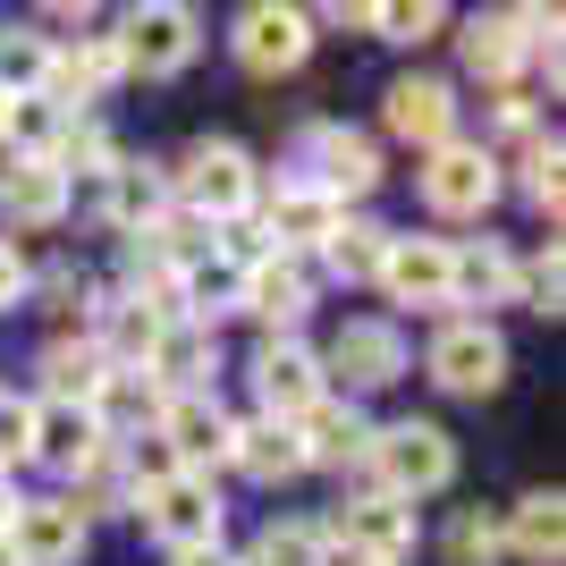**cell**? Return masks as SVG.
Here are the masks:
<instances>
[{
    "mask_svg": "<svg viewBox=\"0 0 566 566\" xmlns=\"http://www.w3.org/2000/svg\"><path fill=\"white\" fill-rule=\"evenodd\" d=\"M118 76H127V60H118V43L111 34H76V51H51V76H43V94L51 102H102L118 85Z\"/></svg>",
    "mask_w": 566,
    "mask_h": 566,
    "instance_id": "23",
    "label": "cell"
},
{
    "mask_svg": "<svg viewBox=\"0 0 566 566\" xmlns=\"http://www.w3.org/2000/svg\"><path fill=\"white\" fill-rule=\"evenodd\" d=\"M296 449H305V465H364V449H373V423L355 415V398L338 406V398H322V406H305L296 415Z\"/></svg>",
    "mask_w": 566,
    "mask_h": 566,
    "instance_id": "24",
    "label": "cell"
},
{
    "mask_svg": "<svg viewBox=\"0 0 566 566\" xmlns=\"http://www.w3.org/2000/svg\"><path fill=\"white\" fill-rule=\"evenodd\" d=\"M449 558H457V566H491V558H507V533H499V516L465 507V516H457V533H449Z\"/></svg>",
    "mask_w": 566,
    "mask_h": 566,
    "instance_id": "34",
    "label": "cell"
},
{
    "mask_svg": "<svg viewBox=\"0 0 566 566\" xmlns=\"http://www.w3.org/2000/svg\"><path fill=\"white\" fill-rule=\"evenodd\" d=\"M161 331H169V322H153L136 296H111V305H102V338H94V347H102V364H111V373H136Z\"/></svg>",
    "mask_w": 566,
    "mask_h": 566,
    "instance_id": "29",
    "label": "cell"
},
{
    "mask_svg": "<svg viewBox=\"0 0 566 566\" xmlns=\"http://www.w3.org/2000/svg\"><path fill=\"white\" fill-rule=\"evenodd\" d=\"M144 533L161 549H212L220 542V491L212 473H169V482H153V491L136 499Z\"/></svg>",
    "mask_w": 566,
    "mask_h": 566,
    "instance_id": "4",
    "label": "cell"
},
{
    "mask_svg": "<svg viewBox=\"0 0 566 566\" xmlns=\"http://www.w3.org/2000/svg\"><path fill=\"white\" fill-rule=\"evenodd\" d=\"M449 305H516V254L499 237H473V245H449ZM473 313V322H482Z\"/></svg>",
    "mask_w": 566,
    "mask_h": 566,
    "instance_id": "18",
    "label": "cell"
},
{
    "mask_svg": "<svg viewBox=\"0 0 566 566\" xmlns=\"http://www.w3.org/2000/svg\"><path fill=\"white\" fill-rule=\"evenodd\" d=\"M0 111H9V94H0Z\"/></svg>",
    "mask_w": 566,
    "mask_h": 566,
    "instance_id": "42",
    "label": "cell"
},
{
    "mask_svg": "<svg viewBox=\"0 0 566 566\" xmlns=\"http://www.w3.org/2000/svg\"><path fill=\"white\" fill-rule=\"evenodd\" d=\"M389 237L398 229H380V220H338L331 229V245H322V262H331L338 280H380V262H389Z\"/></svg>",
    "mask_w": 566,
    "mask_h": 566,
    "instance_id": "30",
    "label": "cell"
},
{
    "mask_svg": "<svg viewBox=\"0 0 566 566\" xmlns=\"http://www.w3.org/2000/svg\"><path fill=\"white\" fill-rule=\"evenodd\" d=\"M9 507H18V499H9V482H0V524H9Z\"/></svg>",
    "mask_w": 566,
    "mask_h": 566,
    "instance_id": "40",
    "label": "cell"
},
{
    "mask_svg": "<svg viewBox=\"0 0 566 566\" xmlns=\"http://www.w3.org/2000/svg\"><path fill=\"white\" fill-rule=\"evenodd\" d=\"M313 558H322V533H313V524H271L237 566H313Z\"/></svg>",
    "mask_w": 566,
    "mask_h": 566,
    "instance_id": "33",
    "label": "cell"
},
{
    "mask_svg": "<svg viewBox=\"0 0 566 566\" xmlns=\"http://www.w3.org/2000/svg\"><path fill=\"white\" fill-rule=\"evenodd\" d=\"M169 566H237V558L212 542V549H169Z\"/></svg>",
    "mask_w": 566,
    "mask_h": 566,
    "instance_id": "39",
    "label": "cell"
},
{
    "mask_svg": "<svg viewBox=\"0 0 566 566\" xmlns=\"http://www.w3.org/2000/svg\"><path fill=\"white\" fill-rule=\"evenodd\" d=\"M229 457L254 482H287V473H305V449H296V423H237V440H229Z\"/></svg>",
    "mask_w": 566,
    "mask_h": 566,
    "instance_id": "28",
    "label": "cell"
},
{
    "mask_svg": "<svg viewBox=\"0 0 566 566\" xmlns=\"http://www.w3.org/2000/svg\"><path fill=\"white\" fill-rule=\"evenodd\" d=\"M313 305V280H305V262H287V254H262L254 271H245V287H237V313H254V322H271V331H296Z\"/></svg>",
    "mask_w": 566,
    "mask_h": 566,
    "instance_id": "19",
    "label": "cell"
},
{
    "mask_svg": "<svg viewBox=\"0 0 566 566\" xmlns=\"http://www.w3.org/2000/svg\"><path fill=\"white\" fill-rule=\"evenodd\" d=\"M338 220H347V212H338V203H331L322 187L287 178V187L271 195V254H287V262H296V254H322Z\"/></svg>",
    "mask_w": 566,
    "mask_h": 566,
    "instance_id": "20",
    "label": "cell"
},
{
    "mask_svg": "<svg viewBox=\"0 0 566 566\" xmlns=\"http://www.w3.org/2000/svg\"><path fill=\"white\" fill-rule=\"evenodd\" d=\"M76 203V178L60 161H9L0 169V220L9 229H60Z\"/></svg>",
    "mask_w": 566,
    "mask_h": 566,
    "instance_id": "13",
    "label": "cell"
},
{
    "mask_svg": "<svg viewBox=\"0 0 566 566\" xmlns=\"http://www.w3.org/2000/svg\"><path fill=\"white\" fill-rule=\"evenodd\" d=\"M499 533H507V549H516L524 566H558V549H566V507H558V491L516 499V507L499 516Z\"/></svg>",
    "mask_w": 566,
    "mask_h": 566,
    "instance_id": "26",
    "label": "cell"
},
{
    "mask_svg": "<svg viewBox=\"0 0 566 566\" xmlns=\"http://www.w3.org/2000/svg\"><path fill=\"white\" fill-rule=\"evenodd\" d=\"M373 25L389 34V43H423V34L449 25V9H440V0H398V9H373Z\"/></svg>",
    "mask_w": 566,
    "mask_h": 566,
    "instance_id": "35",
    "label": "cell"
},
{
    "mask_svg": "<svg viewBox=\"0 0 566 566\" xmlns=\"http://www.w3.org/2000/svg\"><path fill=\"white\" fill-rule=\"evenodd\" d=\"M364 465H373V491H389V499L415 507V499H431V491L457 482V440L440 423H389V431H373Z\"/></svg>",
    "mask_w": 566,
    "mask_h": 566,
    "instance_id": "1",
    "label": "cell"
},
{
    "mask_svg": "<svg viewBox=\"0 0 566 566\" xmlns=\"http://www.w3.org/2000/svg\"><path fill=\"white\" fill-rule=\"evenodd\" d=\"M25 449H34V398L0 389V482H9V465H25Z\"/></svg>",
    "mask_w": 566,
    "mask_h": 566,
    "instance_id": "36",
    "label": "cell"
},
{
    "mask_svg": "<svg viewBox=\"0 0 566 566\" xmlns=\"http://www.w3.org/2000/svg\"><path fill=\"white\" fill-rule=\"evenodd\" d=\"M305 51H313V18L287 9V0H254V9L237 18V60L254 76H287Z\"/></svg>",
    "mask_w": 566,
    "mask_h": 566,
    "instance_id": "11",
    "label": "cell"
},
{
    "mask_svg": "<svg viewBox=\"0 0 566 566\" xmlns=\"http://www.w3.org/2000/svg\"><path fill=\"white\" fill-rule=\"evenodd\" d=\"M237 287H245L237 262H195V271H187V322L212 331V313H237Z\"/></svg>",
    "mask_w": 566,
    "mask_h": 566,
    "instance_id": "32",
    "label": "cell"
},
{
    "mask_svg": "<svg viewBox=\"0 0 566 566\" xmlns=\"http://www.w3.org/2000/svg\"><path fill=\"white\" fill-rule=\"evenodd\" d=\"M18 296H25V262H18V245L0 237V313L18 305Z\"/></svg>",
    "mask_w": 566,
    "mask_h": 566,
    "instance_id": "38",
    "label": "cell"
},
{
    "mask_svg": "<svg viewBox=\"0 0 566 566\" xmlns=\"http://www.w3.org/2000/svg\"><path fill=\"white\" fill-rule=\"evenodd\" d=\"M389 136L423 144V153L457 144V94H449V76H398V85H389Z\"/></svg>",
    "mask_w": 566,
    "mask_h": 566,
    "instance_id": "17",
    "label": "cell"
},
{
    "mask_svg": "<svg viewBox=\"0 0 566 566\" xmlns=\"http://www.w3.org/2000/svg\"><path fill=\"white\" fill-rule=\"evenodd\" d=\"M423 203L440 220H482L499 203V161L482 144H440L423 161Z\"/></svg>",
    "mask_w": 566,
    "mask_h": 566,
    "instance_id": "7",
    "label": "cell"
},
{
    "mask_svg": "<svg viewBox=\"0 0 566 566\" xmlns=\"http://www.w3.org/2000/svg\"><path fill=\"white\" fill-rule=\"evenodd\" d=\"M144 373L161 380V398H187V389H212L220 347H212L203 322H169V331L153 338V355H144Z\"/></svg>",
    "mask_w": 566,
    "mask_h": 566,
    "instance_id": "22",
    "label": "cell"
},
{
    "mask_svg": "<svg viewBox=\"0 0 566 566\" xmlns=\"http://www.w3.org/2000/svg\"><path fill=\"white\" fill-rule=\"evenodd\" d=\"M338 549H355L364 566H398L406 549H415V507L389 491H364L338 507Z\"/></svg>",
    "mask_w": 566,
    "mask_h": 566,
    "instance_id": "12",
    "label": "cell"
},
{
    "mask_svg": "<svg viewBox=\"0 0 566 566\" xmlns=\"http://www.w3.org/2000/svg\"><path fill=\"white\" fill-rule=\"evenodd\" d=\"M94 203H102V220H111V229L144 237L153 220L169 212V169H161V161H111V169L94 178Z\"/></svg>",
    "mask_w": 566,
    "mask_h": 566,
    "instance_id": "15",
    "label": "cell"
},
{
    "mask_svg": "<svg viewBox=\"0 0 566 566\" xmlns=\"http://www.w3.org/2000/svg\"><path fill=\"white\" fill-rule=\"evenodd\" d=\"M305 187H322L347 212V195H373L380 187V144L355 136V127H313L305 144Z\"/></svg>",
    "mask_w": 566,
    "mask_h": 566,
    "instance_id": "10",
    "label": "cell"
},
{
    "mask_svg": "<svg viewBox=\"0 0 566 566\" xmlns=\"http://www.w3.org/2000/svg\"><path fill=\"white\" fill-rule=\"evenodd\" d=\"M558 287H566V271H558V245H542L533 254V271H516V296L533 313H558Z\"/></svg>",
    "mask_w": 566,
    "mask_h": 566,
    "instance_id": "37",
    "label": "cell"
},
{
    "mask_svg": "<svg viewBox=\"0 0 566 566\" xmlns=\"http://www.w3.org/2000/svg\"><path fill=\"white\" fill-rule=\"evenodd\" d=\"M76 111L51 94H9L0 111V136H9V161H60V144H69Z\"/></svg>",
    "mask_w": 566,
    "mask_h": 566,
    "instance_id": "25",
    "label": "cell"
},
{
    "mask_svg": "<svg viewBox=\"0 0 566 566\" xmlns=\"http://www.w3.org/2000/svg\"><path fill=\"white\" fill-rule=\"evenodd\" d=\"M380 287H389V305L440 313V305H449V237H389Z\"/></svg>",
    "mask_w": 566,
    "mask_h": 566,
    "instance_id": "14",
    "label": "cell"
},
{
    "mask_svg": "<svg viewBox=\"0 0 566 566\" xmlns=\"http://www.w3.org/2000/svg\"><path fill=\"white\" fill-rule=\"evenodd\" d=\"M431 380L449 389V398H491L499 380H507V338L491 331V322H473V313H457L449 331L431 338Z\"/></svg>",
    "mask_w": 566,
    "mask_h": 566,
    "instance_id": "5",
    "label": "cell"
},
{
    "mask_svg": "<svg viewBox=\"0 0 566 566\" xmlns=\"http://www.w3.org/2000/svg\"><path fill=\"white\" fill-rule=\"evenodd\" d=\"M254 398H262V423H296L305 406L331 398V389H322V355L296 347V338H271V347L254 355Z\"/></svg>",
    "mask_w": 566,
    "mask_h": 566,
    "instance_id": "8",
    "label": "cell"
},
{
    "mask_svg": "<svg viewBox=\"0 0 566 566\" xmlns=\"http://www.w3.org/2000/svg\"><path fill=\"white\" fill-rule=\"evenodd\" d=\"M111 43L136 76H178V69H195V51H203V18H195L187 0H144V9L118 18Z\"/></svg>",
    "mask_w": 566,
    "mask_h": 566,
    "instance_id": "3",
    "label": "cell"
},
{
    "mask_svg": "<svg viewBox=\"0 0 566 566\" xmlns=\"http://www.w3.org/2000/svg\"><path fill=\"white\" fill-rule=\"evenodd\" d=\"M102 449H111V431L94 423V406H34V449H25V457H43L51 473H69V482H76Z\"/></svg>",
    "mask_w": 566,
    "mask_h": 566,
    "instance_id": "21",
    "label": "cell"
},
{
    "mask_svg": "<svg viewBox=\"0 0 566 566\" xmlns=\"http://www.w3.org/2000/svg\"><path fill=\"white\" fill-rule=\"evenodd\" d=\"M102 380H111V364H102L94 338H60V347L43 355V406H94L102 398Z\"/></svg>",
    "mask_w": 566,
    "mask_h": 566,
    "instance_id": "27",
    "label": "cell"
},
{
    "mask_svg": "<svg viewBox=\"0 0 566 566\" xmlns=\"http://www.w3.org/2000/svg\"><path fill=\"white\" fill-rule=\"evenodd\" d=\"M161 449L178 457V473H203L212 457H229L237 423H229V406L212 398V389H187V398H161Z\"/></svg>",
    "mask_w": 566,
    "mask_h": 566,
    "instance_id": "9",
    "label": "cell"
},
{
    "mask_svg": "<svg viewBox=\"0 0 566 566\" xmlns=\"http://www.w3.org/2000/svg\"><path fill=\"white\" fill-rule=\"evenodd\" d=\"M0 542H9V558H18V566H76V549H85V507H76L69 491L18 499L9 524H0Z\"/></svg>",
    "mask_w": 566,
    "mask_h": 566,
    "instance_id": "6",
    "label": "cell"
},
{
    "mask_svg": "<svg viewBox=\"0 0 566 566\" xmlns=\"http://www.w3.org/2000/svg\"><path fill=\"white\" fill-rule=\"evenodd\" d=\"M331 373L347 380L355 398H364V389H389V380H406V338L389 331V322H347V331L331 338Z\"/></svg>",
    "mask_w": 566,
    "mask_h": 566,
    "instance_id": "16",
    "label": "cell"
},
{
    "mask_svg": "<svg viewBox=\"0 0 566 566\" xmlns=\"http://www.w3.org/2000/svg\"><path fill=\"white\" fill-rule=\"evenodd\" d=\"M169 195H187L195 220H245V212H254V195H262V178H254V161H245V144L203 136L187 161H178Z\"/></svg>",
    "mask_w": 566,
    "mask_h": 566,
    "instance_id": "2",
    "label": "cell"
},
{
    "mask_svg": "<svg viewBox=\"0 0 566 566\" xmlns=\"http://www.w3.org/2000/svg\"><path fill=\"white\" fill-rule=\"evenodd\" d=\"M0 566H18V558H9V542H0Z\"/></svg>",
    "mask_w": 566,
    "mask_h": 566,
    "instance_id": "41",
    "label": "cell"
},
{
    "mask_svg": "<svg viewBox=\"0 0 566 566\" xmlns=\"http://www.w3.org/2000/svg\"><path fill=\"white\" fill-rule=\"evenodd\" d=\"M43 76H51V43L25 34V25H9L0 34V94H43Z\"/></svg>",
    "mask_w": 566,
    "mask_h": 566,
    "instance_id": "31",
    "label": "cell"
}]
</instances>
